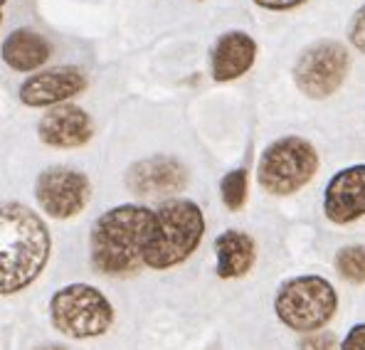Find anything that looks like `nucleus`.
I'll return each instance as SVG.
<instances>
[{
    "label": "nucleus",
    "mask_w": 365,
    "mask_h": 350,
    "mask_svg": "<svg viewBox=\"0 0 365 350\" xmlns=\"http://www.w3.org/2000/svg\"><path fill=\"white\" fill-rule=\"evenodd\" d=\"M50 249V230L35 210L0 202V296L28 289L45 269Z\"/></svg>",
    "instance_id": "f257e3e1"
},
{
    "label": "nucleus",
    "mask_w": 365,
    "mask_h": 350,
    "mask_svg": "<svg viewBox=\"0 0 365 350\" xmlns=\"http://www.w3.org/2000/svg\"><path fill=\"white\" fill-rule=\"evenodd\" d=\"M153 220V210L143 205H119L106 210L94 222L89 237V254L96 272L109 277H126L138 272Z\"/></svg>",
    "instance_id": "f03ea898"
},
{
    "label": "nucleus",
    "mask_w": 365,
    "mask_h": 350,
    "mask_svg": "<svg viewBox=\"0 0 365 350\" xmlns=\"http://www.w3.org/2000/svg\"><path fill=\"white\" fill-rule=\"evenodd\" d=\"M153 230L143 249V264L148 269L178 267L200 247L205 235V217L202 210L192 200H165L153 210Z\"/></svg>",
    "instance_id": "7ed1b4c3"
},
{
    "label": "nucleus",
    "mask_w": 365,
    "mask_h": 350,
    "mask_svg": "<svg viewBox=\"0 0 365 350\" xmlns=\"http://www.w3.org/2000/svg\"><path fill=\"white\" fill-rule=\"evenodd\" d=\"M338 294L334 284L316 274L294 277L282 284L274 299L277 319L297 333H316L336 316Z\"/></svg>",
    "instance_id": "20e7f679"
},
{
    "label": "nucleus",
    "mask_w": 365,
    "mask_h": 350,
    "mask_svg": "<svg viewBox=\"0 0 365 350\" xmlns=\"http://www.w3.org/2000/svg\"><path fill=\"white\" fill-rule=\"evenodd\" d=\"M52 326L67 338L104 336L114 323V306L91 284H69L50 299Z\"/></svg>",
    "instance_id": "39448f33"
},
{
    "label": "nucleus",
    "mask_w": 365,
    "mask_h": 350,
    "mask_svg": "<svg viewBox=\"0 0 365 350\" xmlns=\"http://www.w3.org/2000/svg\"><path fill=\"white\" fill-rule=\"evenodd\" d=\"M319 170V153L314 143L302 136H284L267 146L259 158L257 177L272 195H292L302 190Z\"/></svg>",
    "instance_id": "423d86ee"
},
{
    "label": "nucleus",
    "mask_w": 365,
    "mask_h": 350,
    "mask_svg": "<svg viewBox=\"0 0 365 350\" xmlns=\"http://www.w3.org/2000/svg\"><path fill=\"white\" fill-rule=\"evenodd\" d=\"M351 69V52L336 40H321L306 47L294 64V82L311 99L336 94Z\"/></svg>",
    "instance_id": "0eeeda50"
},
{
    "label": "nucleus",
    "mask_w": 365,
    "mask_h": 350,
    "mask_svg": "<svg viewBox=\"0 0 365 350\" xmlns=\"http://www.w3.org/2000/svg\"><path fill=\"white\" fill-rule=\"evenodd\" d=\"M35 197L45 215L55 220H69L87 207L91 197L89 177L74 168L52 165L37 175Z\"/></svg>",
    "instance_id": "6e6552de"
},
{
    "label": "nucleus",
    "mask_w": 365,
    "mask_h": 350,
    "mask_svg": "<svg viewBox=\"0 0 365 350\" xmlns=\"http://www.w3.org/2000/svg\"><path fill=\"white\" fill-rule=\"evenodd\" d=\"M87 89V77L79 67H55L37 72L20 84V101L30 109L64 104Z\"/></svg>",
    "instance_id": "1a4fd4ad"
},
{
    "label": "nucleus",
    "mask_w": 365,
    "mask_h": 350,
    "mask_svg": "<svg viewBox=\"0 0 365 350\" xmlns=\"http://www.w3.org/2000/svg\"><path fill=\"white\" fill-rule=\"evenodd\" d=\"M185 185L187 168L170 155H153V158L138 160L126 170V187L143 197L173 195Z\"/></svg>",
    "instance_id": "9d476101"
},
{
    "label": "nucleus",
    "mask_w": 365,
    "mask_h": 350,
    "mask_svg": "<svg viewBox=\"0 0 365 350\" xmlns=\"http://www.w3.org/2000/svg\"><path fill=\"white\" fill-rule=\"evenodd\" d=\"M324 212L331 222L348 225L365 215V163L343 168L324 192Z\"/></svg>",
    "instance_id": "9b49d317"
},
{
    "label": "nucleus",
    "mask_w": 365,
    "mask_h": 350,
    "mask_svg": "<svg viewBox=\"0 0 365 350\" xmlns=\"http://www.w3.org/2000/svg\"><path fill=\"white\" fill-rule=\"evenodd\" d=\"M40 141L52 148H79L91 141L94 123L84 109L74 104H57L40 118Z\"/></svg>",
    "instance_id": "f8f14e48"
},
{
    "label": "nucleus",
    "mask_w": 365,
    "mask_h": 350,
    "mask_svg": "<svg viewBox=\"0 0 365 350\" xmlns=\"http://www.w3.org/2000/svg\"><path fill=\"white\" fill-rule=\"evenodd\" d=\"M257 59V42L247 32H225L212 47V79L232 82L250 72Z\"/></svg>",
    "instance_id": "ddd939ff"
},
{
    "label": "nucleus",
    "mask_w": 365,
    "mask_h": 350,
    "mask_svg": "<svg viewBox=\"0 0 365 350\" xmlns=\"http://www.w3.org/2000/svg\"><path fill=\"white\" fill-rule=\"evenodd\" d=\"M215 254H217L220 279H240L255 267L257 245L247 232L227 230L215 240Z\"/></svg>",
    "instance_id": "4468645a"
},
{
    "label": "nucleus",
    "mask_w": 365,
    "mask_h": 350,
    "mask_svg": "<svg viewBox=\"0 0 365 350\" xmlns=\"http://www.w3.org/2000/svg\"><path fill=\"white\" fill-rule=\"evenodd\" d=\"M0 55L15 72H35L50 59V42L32 30H15L5 37Z\"/></svg>",
    "instance_id": "2eb2a0df"
},
{
    "label": "nucleus",
    "mask_w": 365,
    "mask_h": 350,
    "mask_svg": "<svg viewBox=\"0 0 365 350\" xmlns=\"http://www.w3.org/2000/svg\"><path fill=\"white\" fill-rule=\"evenodd\" d=\"M336 269L346 282L365 284V247H343L336 254Z\"/></svg>",
    "instance_id": "dca6fc26"
},
{
    "label": "nucleus",
    "mask_w": 365,
    "mask_h": 350,
    "mask_svg": "<svg viewBox=\"0 0 365 350\" xmlns=\"http://www.w3.org/2000/svg\"><path fill=\"white\" fill-rule=\"evenodd\" d=\"M220 195H222V202L227 205V210H232V212L242 210L247 202V170H230L220 182Z\"/></svg>",
    "instance_id": "f3484780"
},
{
    "label": "nucleus",
    "mask_w": 365,
    "mask_h": 350,
    "mask_svg": "<svg viewBox=\"0 0 365 350\" xmlns=\"http://www.w3.org/2000/svg\"><path fill=\"white\" fill-rule=\"evenodd\" d=\"M299 350H338V343L331 331H316L299 343Z\"/></svg>",
    "instance_id": "a211bd4d"
},
{
    "label": "nucleus",
    "mask_w": 365,
    "mask_h": 350,
    "mask_svg": "<svg viewBox=\"0 0 365 350\" xmlns=\"http://www.w3.org/2000/svg\"><path fill=\"white\" fill-rule=\"evenodd\" d=\"M348 37H351L353 47H358L361 52H365V5L353 15L351 20V30H348Z\"/></svg>",
    "instance_id": "6ab92c4d"
},
{
    "label": "nucleus",
    "mask_w": 365,
    "mask_h": 350,
    "mask_svg": "<svg viewBox=\"0 0 365 350\" xmlns=\"http://www.w3.org/2000/svg\"><path fill=\"white\" fill-rule=\"evenodd\" d=\"M341 350H365V323H356L351 331L346 333L341 343Z\"/></svg>",
    "instance_id": "aec40b11"
},
{
    "label": "nucleus",
    "mask_w": 365,
    "mask_h": 350,
    "mask_svg": "<svg viewBox=\"0 0 365 350\" xmlns=\"http://www.w3.org/2000/svg\"><path fill=\"white\" fill-rule=\"evenodd\" d=\"M259 8H267V10H292V8H299L304 5L306 0H255Z\"/></svg>",
    "instance_id": "412c9836"
},
{
    "label": "nucleus",
    "mask_w": 365,
    "mask_h": 350,
    "mask_svg": "<svg viewBox=\"0 0 365 350\" xmlns=\"http://www.w3.org/2000/svg\"><path fill=\"white\" fill-rule=\"evenodd\" d=\"M40 350H67V348H62V346H45V348H40Z\"/></svg>",
    "instance_id": "4be33fe9"
},
{
    "label": "nucleus",
    "mask_w": 365,
    "mask_h": 350,
    "mask_svg": "<svg viewBox=\"0 0 365 350\" xmlns=\"http://www.w3.org/2000/svg\"><path fill=\"white\" fill-rule=\"evenodd\" d=\"M3 5H5V0H0V10H3Z\"/></svg>",
    "instance_id": "5701e85b"
},
{
    "label": "nucleus",
    "mask_w": 365,
    "mask_h": 350,
    "mask_svg": "<svg viewBox=\"0 0 365 350\" xmlns=\"http://www.w3.org/2000/svg\"><path fill=\"white\" fill-rule=\"evenodd\" d=\"M0 25H3V13H0Z\"/></svg>",
    "instance_id": "b1692460"
}]
</instances>
